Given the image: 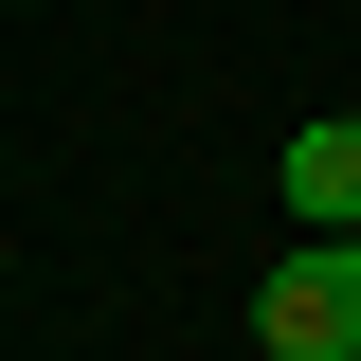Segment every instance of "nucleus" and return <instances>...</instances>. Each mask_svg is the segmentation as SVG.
<instances>
[{"label": "nucleus", "instance_id": "1", "mask_svg": "<svg viewBox=\"0 0 361 361\" xmlns=\"http://www.w3.org/2000/svg\"><path fill=\"white\" fill-rule=\"evenodd\" d=\"M253 343L271 361H361V235H307V253L253 289Z\"/></svg>", "mask_w": 361, "mask_h": 361}, {"label": "nucleus", "instance_id": "2", "mask_svg": "<svg viewBox=\"0 0 361 361\" xmlns=\"http://www.w3.org/2000/svg\"><path fill=\"white\" fill-rule=\"evenodd\" d=\"M271 180H289V217H307V235H361V109L289 127V163H271Z\"/></svg>", "mask_w": 361, "mask_h": 361}]
</instances>
